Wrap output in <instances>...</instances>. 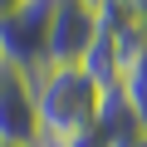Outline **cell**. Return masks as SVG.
Returning <instances> with one entry per match:
<instances>
[{
  "label": "cell",
  "instance_id": "obj_1",
  "mask_svg": "<svg viewBox=\"0 0 147 147\" xmlns=\"http://www.w3.org/2000/svg\"><path fill=\"white\" fill-rule=\"evenodd\" d=\"M34 108H39V147H64L74 137L98 132L103 88L84 69H39L34 74Z\"/></svg>",
  "mask_w": 147,
  "mask_h": 147
},
{
  "label": "cell",
  "instance_id": "obj_2",
  "mask_svg": "<svg viewBox=\"0 0 147 147\" xmlns=\"http://www.w3.org/2000/svg\"><path fill=\"white\" fill-rule=\"evenodd\" d=\"M49 15H54V0H20L10 15H0V64L30 79L49 69Z\"/></svg>",
  "mask_w": 147,
  "mask_h": 147
},
{
  "label": "cell",
  "instance_id": "obj_3",
  "mask_svg": "<svg viewBox=\"0 0 147 147\" xmlns=\"http://www.w3.org/2000/svg\"><path fill=\"white\" fill-rule=\"evenodd\" d=\"M103 30L98 0H54L49 15V69H79Z\"/></svg>",
  "mask_w": 147,
  "mask_h": 147
},
{
  "label": "cell",
  "instance_id": "obj_4",
  "mask_svg": "<svg viewBox=\"0 0 147 147\" xmlns=\"http://www.w3.org/2000/svg\"><path fill=\"white\" fill-rule=\"evenodd\" d=\"M0 147H39L34 79L0 64Z\"/></svg>",
  "mask_w": 147,
  "mask_h": 147
},
{
  "label": "cell",
  "instance_id": "obj_5",
  "mask_svg": "<svg viewBox=\"0 0 147 147\" xmlns=\"http://www.w3.org/2000/svg\"><path fill=\"white\" fill-rule=\"evenodd\" d=\"M98 137H103L108 147H123V142H142V137H147V123L132 113V103H127L118 88L103 93V108H98Z\"/></svg>",
  "mask_w": 147,
  "mask_h": 147
},
{
  "label": "cell",
  "instance_id": "obj_6",
  "mask_svg": "<svg viewBox=\"0 0 147 147\" xmlns=\"http://www.w3.org/2000/svg\"><path fill=\"white\" fill-rule=\"evenodd\" d=\"M118 93H123V98L132 103V113L147 123V54H142V59H132V64L118 74Z\"/></svg>",
  "mask_w": 147,
  "mask_h": 147
},
{
  "label": "cell",
  "instance_id": "obj_7",
  "mask_svg": "<svg viewBox=\"0 0 147 147\" xmlns=\"http://www.w3.org/2000/svg\"><path fill=\"white\" fill-rule=\"evenodd\" d=\"M15 5H20V0H0V15H10V10H15Z\"/></svg>",
  "mask_w": 147,
  "mask_h": 147
},
{
  "label": "cell",
  "instance_id": "obj_8",
  "mask_svg": "<svg viewBox=\"0 0 147 147\" xmlns=\"http://www.w3.org/2000/svg\"><path fill=\"white\" fill-rule=\"evenodd\" d=\"M123 147H147V137H142V142H123Z\"/></svg>",
  "mask_w": 147,
  "mask_h": 147
}]
</instances>
